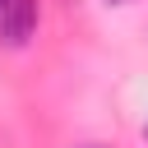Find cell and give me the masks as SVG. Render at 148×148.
Listing matches in <instances>:
<instances>
[{
	"label": "cell",
	"instance_id": "6da1fadb",
	"mask_svg": "<svg viewBox=\"0 0 148 148\" xmlns=\"http://www.w3.org/2000/svg\"><path fill=\"white\" fill-rule=\"evenodd\" d=\"M37 18H42L37 0H9L0 9V42L5 46H28L37 37Z\"/></svg>",
	"mask_w": 148,
	"mask_h": 148
},
{
	"label": "cell",
	"instance_id": "7a4b0ae2",
	"mask_svg": "<svg viewBox=\"0 0 148 148\" xmlns=\"http://www.w3.org/2000/svg\"><path fill=\"white\" fill-rule=\"evenodd\" d=\"M106 5H130V0H106Z\"/></svg>",
	"mask_w": 148,
	"mask_h": 148
},
{
	"label": "cell",
	"instance_id": "3957f363",
	"mask_svg": "<svg viewBox=\"0 0 148 148\" xmlns=\"http://www.w3.org/2000/svg\"><path fill=\"white\" fill-rule=\"evenodd\" d=\"M143 139H148V120H143Z\"/></svg>",
	"mask_w": 148,
	"mask_h": 148
},
{
	"label": "cell",
	"instance_id": "277c9868",
	"mask_svg": "<svg viewBox=\"0 0 148 148\" xmlns=\"http://www.w3.org/2000/svg\"><path fill=\"white\" fill-rule=\"evenodd\" d=\"M5 5H9V0H0V9H5Z\"/></svg>",
	"mask_w": 148,
	"mask_h": 148
}]
</instances>
